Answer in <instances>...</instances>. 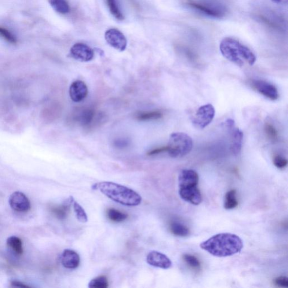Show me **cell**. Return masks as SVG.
Returning a JSON list of instances; mask_svg holds the SVG:
<instances>
[{
	"label": "cell",
	"instance_id": "cell-1",
	"mask_svg": "<svg viewBox=\"0 0 288 288\" xmlns=\"http://www.w3.org/2000/svg\"><path fill=\"white\" fill-rule=\"evenodd\" d=\"M201 249L212 256L225 257L241 251L243 243L239 236L231 233H220L200 244Z\"/></svg>",
	"mask_w": 288,
	"mask_h": 288
},
{
	"label": "cell",
	"instance_id": "cell-2",
	"mask_svg": "<svg viewBox=\"0 0 288 288\" xmlns=\"http://www.w3.org/2000/svg\"><path fill=\"white\" fill-rule=\"evenodd\" d=\"M92 189L99 191L109 199L124 206H137L141 203L142 198L137 192L115 182H98L92 186Z\"/></svg>",
	"mask_w": 288,
	"mask_h": 288
},
{
	"label": "cell",
	"instance_id": "cell-3",
	"mask_svg": "<svg viewBox=\"0 0 288 288\" xmlns=\"http://www.w3.org/2000/svg\"><path fill=\"white\" fill-rule=\"evenodd\" d=\"M220 50L226 59L240 67L246 64L253 65L256 61V56L249 47L231 38L222 40Z\"/></svg>",
	"mask_w": 288,
	"mask_h": 288
},
{
	"label": "cell",
	"instance_id": "cell-4",
	"mask_svg": "<svg viewBox=\"0 0 288 288\" xmlns=\"http://www.w3.org/2000/svg\"><path fill=\"white\" fill-rule=\"evenodd\" d=\"M193 141L191 136L184 133H174L171 134L167 145L168 154L174 158L187 155L192 150Z\"/></svg>",
	"mask_w": 288,
	"mask_h": 288
},
{
	"label": "cell",
	"instance_id": "cell-5",
	"mask_svg": "<svg viewBox=\"0 0 288 288\" xmlns=\"http://www.w3.org/2000/svg\"><path fill=\"white\" fill-rule=\"evenodd\" d=\"M186 5L197 12L214 18L225 17L227 9L217 0H184Z\"/></svg>",
	"mask_w": 288,
	"mask_h": 288
},
{
	"label": "cell",
	"instance_id": "cell-6",
	"mask_svg": "<svg viewBox=\"0 0 288 288\" xmlns=\"http://www.w3.org/2000/svg\"><path fill=\"white\" fill-rule=\"evenodd\" d=\"M215 113V109L212 104L202 105L196 111L192 119L193 125L199 129L206 128L212 122Z\"/></svg>",
	"mask_w": 288,
	"mask_h": 288
},
{
	"label": "cell",
	"instance_id": "cell-7",
	"mask_svg": "<svg viewBox=\"0 0 288 288\" xmlns=\"http://www.w3.org/2000/svg\"><path fill=\"white\" fill-rule=\"evenodd\" d=\"M250 85L257 92L269 100L276 101L279 99L278 90L271 83L262 79H252Z\"/></svg>",
	"mask_w": 288,
	"mask_h": 288
},
{
	"label": "cell",
	"instance_id": "cell-8",
	"mask_svg": "<svg viewBox=\"0 0 288 288\" xmlns=\"http://www.w3.org/2000/svg\"><path fill=\"white\" fill-rule=\"evenodd\" d=\"M225 126L231 134V148L233 154L236 155H238L242 148L243 133L235 126V121L232 119L227 120L225 122Z\"/></svg>",
	"mask_w": 288,
	"mask_h": 288
},
{
	"label": "cell",
	"instance_id": "cell-9",
	"mask_svg": "<svg viewBox=\"0 0 288 288\" xmlns=\"http://www.w3.org/2000/svg\"><path fill=\"white\" fill-rule=\"evenodd\" d=\"M199 175L195 171L185 169L178 175L179 190H192L198 188Z\"/></svg>",
	"mask_w": 288,
	"mask_h": 288
},
{
	"label": "cell",
	"instance_id": "cell-10",
	"mask_svg": "<svg viewBox=\"0 0 288 288\" xmlns=\"http://www.w3.org/2000/svg\"><path fill=\"white\" fill-rule=\"evenodd\" d=\"M105 38L109 45L119 52L126 50L127 39L122 33L116 29L112 28L105 32Z\"/></svg>",
	"mask_w": 288,
	"mask_h": 288
},
{
	"label": "cell",
	"instance_id": "cell-11",
	"mask_svg": "<svg viewBox=\"0 0 288 288\" xmlns=\"http://www.w3.org/2000/svg\"><path fill=\"white\" fill-rule=\"evenodd\" d=\"M10 206L17 212H27L31 209L30 200L24 193L16 192L10 196L9 199Z\"/></svg>",
	"mask_w": 288,
	"mask_h": 288
},
{
	"label": "cell",
	"instance_id": "cell-12",
	"mask_svg": "<svg viewBox=\"0 0 288 288\" xmlns=\"http://www.w3.org/2000/svg\"><path fill=\"white\" fill-rule=\"evenodd\" d=\"M70 56L77 60L87 62L93 59L94 52L88 45L78 43L71 47Z\"/></svg>",
	"mask_w": 288,
	"mask_h": 288
},
{
	"label": "cell",
	"instance_id": "cell-13",
	"mask_svg": "<svg viewBox=\"0 0 288 288\" xmlns=\"http://www.w3.org/2000/svg\"><path fill=\"white\" fill-rule=\"evenodd\" d=\"M147 261L153 267L162 269H169L173 266L172 261L166 255L156 250H152L149 253Z\"/></svg>",
	"mask_w": 288,
	"mask_h": 288
},
{
	"label": "cell",
	"instance_id": "cell-14",
	"mask_svg": "<svg viewBox=\"0 0 288 288\" xmlns=\"http://www.w3.org/2000/svg\"><path fill=\"white\" fill-rule=\"evenodd\" d=\"M88 93L85 83L80 80L73 82L69 88V96L75 103H79L85 99Z\"/></svg>",
	"mask_w": 288,
	"mask_h": 288
},
{
	"label": "cell",
	"instance_id": "cell-15",
	"mask_svg": "<svg viewBox=\"0 0 288 288\" xmlns=\"http://www.w3.org/2000/svg\"><path fill=\"white\" fill-rule=\"evenodd\" d=\"M61 262L65 268L75 269L80 264V257L76 251L71 250H65L61 256Z\"/></svg>",
	"mask_w": 288,
	"mask_h": 288
},
{
	"label": "cell",
	"instance_id": "cell-16",
	"mask_svg": "<svg viewBox=\"0 0 288 288\" xmlns=\"http://www.w3.org/2000/svg\"><path fill=\"white\" fill-rule=\"evenodd\" d=\"M96 113L93 109H84L79 112V114L76 115V119L80 125L84 127H89L92 126L96 119Z\"/></svg>",
	"mask_w": 288,
	"mask_h": 288
},
{
	"label": "cell",
	"instance_id": "cell-17",
	"mask_svg": "<svg viewBox=\"0 0 288 288\" xmlns=\"http://www.w3.org/2000/svg\"><path fill=\"white\" fill-rule=\"evenodd\" d=\"M74 200V198L71 197L63 205L53 207L52 212L59 219L64 220L68 216L69 210H70V206Z\"/></svg>",
	"mask_w": 288,
	"mask_h": 288
},
{
	"label": "cell",
	"instance_id": "cell-18",
	"mask_svg": "<svg viewBox=\"0 0 288 288\" xmlns=\"http://www.w3.org/2000/svg\"><path fill=\"white\" fill-rule=\"evenodd\" d=\"M162 116L163 114L159 111L140 112L135 115L136 119L140 121H154L162 118Z\"/></svg>",
	"mask_w": 288,
	"mask_h": 288
},
{
	"label": "cell",
	"instance_id": "cell-19",
	"mask_svg": "<svg viewBox=\"0 0 288 288\" xmlns=\"http://www.w3.org/2000/svg\"><path fill=\"white\" fill-rule=\"evenodd\" d=\"M170 229L173 234L179 237H187L190 235L189 229L187 226L180 222H173L170 225Z\"/></svg>",
	"mask_w": 288,
	"mask_h": 288
},
{
	"label": "cell",
	"instance_id": "cell-20",
	"mask_svg": "<svg viewBox=\"0 0 288 288\" xmlns=\"http://www.w3.org/2000/svg\"><path fill=\"white\" fill-rule=\"evenodd\" d=\"M7 245L17 255H21L23 253L22 242L20 238L15 236L9 237L6 241Z\"/></svg>",
	"mask_w": 288,
	"mask_h": 288
},
{
	"label": "cell",
	"instance_id": "cell-21",
	"mask_svg": "<svg viewBox=\"0 0 288 288\" xmlns=\"http://www.w3.org/2000/svg\"><path fill=\"white\" fill-rule=\"evenodd\" d=\"M49 2L52 8L60 14H67L70 10V7L66 0H49Z\"/></svg>",
	"mask_w": 288,
	"mask_h": 288
},
{
	"label": "cell",
	"instance_id": "cell-22",
	"mask_svg": "<svg viewBox=\"0 0 288 288\" xmlns=\"http://www.w3.org/2000/svg\"><path fill=\"white\" fill-rule=\"evenodd\" d=\"M238 205L236 199V192L235 190L229 191L225 195L224 208L227 210H232Z\"/></svg>",
	"mask_w": 288,
	"mask_h": 288
},
{
	"label": "cell",
	"instance_id": "cell-23",
	"mask_svg": "<svg viewBox=\"0 0 288 288\" xmlns=\"http://www.w3.org/2000/svg\"><path fill=\"white\" fill-rule=\"evenodd\" d=\"M107 216L109 220L115 222H121L127 219V214L115 209H109Z\"/></svg>",
	"mask_w": 288,
	"mask_h": 288
},
{
	"label": "cell",
	"instance_id": "cell-24",
	"mask_svg": "<svg viewBox=\"0 0 288 288\" xmlns=\"http://www.w3.org/2000/svg\"><path fill=\"white\" fill-rule=\"evenodd\" d=\"M265 133L269 141L276 142L278 140L279 134L275 127L271 123L266 122L264 126Z\"/></svg>",
	"mask_w": 288,
	"mask_h": 288
},
{
	"label": "cell",
	"instance_id": "cell-25",
	"mask_svg": "<svg viewBox=\"0 0 288 288\" xmlns=\"http://www.w3.org/2000/svg\"><path fill=\"white\" fill-rule=\"evenodd\" d=\"M108 6L113 16L119 20L124 19L123 14L120 10L116 0H107Z\"/></svg>",
	"mask_w": 288,
	"mask_h": 288
},
{
	"label": "cell",
	"instance_id": "cell-26",
	"mask_svg": "<svg viewBox=\"0 0 288 288\" xmlns=\"http://www.w3.org/2000/svg\"><path fill=\"white\" fill-rule=\"evenodd\" d=\"M109 283L107 277L100 276L91 280L89 284L90 288H107Z\"/></svg>",
	"mask_w": 288,
	"mask_h": 288
},
{
	"label": "cell",
	"instance_id": "cell-27",
	"mask_svg": "<svg viewBox=\"0 0 288 288\" xmlns=\"http://www.w3.org/2000/svg\"><path fill=\"white\" fill-rule=\"evenodd\" d=\"M184 261L186 262L190 268L195 269V270H199L201 268V265L198 259L193 256V255L190 254H185L182 256Z\"/></svg>",
	"mask_w": 288,
	"mask_h": 288
},
{
	"label": "cell",
	"instance_id": "cell-28",
	"mask_svg": "<svg viewBox=\"0 0 288 288\" xmlns=\"http://www.w3.org/2000/svg\"><path fill=\"white\" fill-rule=\"evenodd\" d=\"M76 216L77 220L82 223H85L88 221L87 215L81 205L74 200L73 202Z\"/></svg>",
	"mask_w": 288,
	"mask_h": 288
},
{
	"label": "cell",
	"instance_id": "cell-29",
	"mask_svg": "<svg viewBox=\"0 0 288 288\" xmlns=\"http://www.w3.org/2000/svg\"><path fill=\"white\" fill-rule=\"evenodd\" d=\"M0 36L12 44H16L17 42L15 36L6 28L0 27Z\"/></svg>",
	"mask_w": 288,
	"mask_h": 288
},
{
	"label": "cell",
	"instance_id": "cell-30",
	"mask_svg": "<svg viewBox=\"0 0 288 288\" xmlns=\"http://www.w3.org/2000/svg\"><path fill=\"white\" fill-rule=\"evenodd\" d=\"M273 165L279 169H284L288 165V160L282 155H276L273 159Z\"/></svg>",
	"mask_w": 288,
	"mask_h": 288
},
{
	"label": "cell",
	"instance_id": "cell-31",
	"mask_svg": "<svg viewBox=\"0 0 288 288\" xmlns=\"http://www.w3.org/2000/svg\"><path fill=\"white\" fill-rule=\"evenodd\" d=\"M275 285L281 288L288 287V279L286 276H279L273 281Z\"/></svg>",
	"mask_w": 288,
	"mask_h": 288
},
{
	"label": "cell",
	"instance_id": "cell-32",
	"mask_svg": "<svg viewBox=\"0 0 288 288\" xmlns=\"http://www.w3.org/2000/svg\"><path fill=\"white\" fill-rule=\"evenodd\" d=\"M167 146H164V147H159L153 149V150L149 151L148 153L149 155H155L161 154L163 153H167Z\"/></svg>",
	"mask_w": 288,
	"mask_h": 288
},
{
	"label": "cell",
	"instance_id": "cell-33",
	"mask_svg": "<svg viewBox=\"0 0 288 288\" xmlns=\"http://www.w3.org/2000/svg\"><path fill=\"white\" fill-rule=\"evenodd\" d=\"M12 286L14 287H18V288H30L28 286L26 285L23 283H21L20 282H18V281H13L12 283Z\"/></svg>",
	"mask_w": 288,
	"mask_h": 288
},
{
	"label": "cell",
	"instance_id": "cell-34",
	"mask_svg": "<svg viewBox=\"0 0 288 288\" xmlns=\"http://www.w3.org/2000/svg\"><path fill=\"white\" fill-rule=\"evenodd\" d=\"M274 1H275L276 2H280L281 1H283V0H274Z\"/></svg>",
	"mask_w": 288,
	"mask_h": 288
}]
</instances>
